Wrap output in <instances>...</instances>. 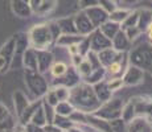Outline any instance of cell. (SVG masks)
Returning <instances> with one entry per match:
<instances>
[{"label":"cell","mask_w":152,"mask_h":132,"mask_svg":"<svg viewBox=\"0 0 152 132\" xmlns=\"http://www.w3.org/2000/svg\"><path fill=\"white\" fill-rule=\"evenodd\" d=\"M24 1H27V3H28V1H29V0H24Z\"/></svg>","instance_id":"30bf717a"},{"label":"cell","mask_w":152,"mask_h":132,"mask_svg":"<svg viewBox=\"0 0 152 132\" xmlns=\"http://www.w3.org/2000/svg\"><path fill=\"white\" fill-rule=\"evenodd\" d=\"M10 111H8V108L5 107L4 104L0 102V122L1 120H4V119H7V118H10Z\"/></svg>","instance_id":"8992f818"},{"label":"cell","mask_w":152,"mask_h":132,"mask_svg":"<svg viewBox=\"0 0 152 132\" xmlns=\"http://www.w3.org/2000/svg\"><path fill=\"white\" fill-rule=\"evenodd\" d=\"M7 69H8V66H7V61H5V58H4V57H1V55H0V73L5 71Z\"/></svg>","instance_id":"ba28073f"},{"label":"cell","mask_w":152,"mask_h":132,"mask_svg":"<svg viewBox=\"0 0 152 132\" xmlns=\"http://www.w3.org/2000/svg\"><path fill=\"white\" fill-rule=\"evenodd\" d=\"M11 5H12V9H13V12L16 13V16L28 17L32 12L29 4L27 1H24V0H12Z\"/></svg>","instance_id":"6da1fadb"},{"label":"cell","mask_w":152,"mask_h":132,"mask_svg":"<svg viewBox=\"0 0 152 132\" xmlns=\"http://www.w3.org/2000/svg\"><path fill=\"white\" fill-rule=\"evenodd\" d=\"M13 102H15V108H16V112L17 115H21V112L28 107V102H27V98L24 96V94L20 93V91H16L13 94Z\"/></svg>","instance_id":"3957f363"},{"label":"cell","mask_w":152,"mask_h":132,"mask_svg":"<svg viewBox=\"0 0 152 132\" xmlns=\"http://www.w3.org/2000/svg\"><path fill=\"white\" fill-rule=\"evenodd\" d=\"M111 71L113 73H118L119 71V65L118 63H114V65L111 66Z\"/></svg>","instance_id":"9c48e42d"},{"label":"cell","mask_w":152,"mask_h":132,"mask_svg":"<svg viewBox=\"0 0 152 132\" xmlns=\"http://www.w3.org/2000/svg\"><path fill=\"white\" fill-rule=\"evenodd\" d=\"M0 132H13V122L11 116L0 122Z\"/></svg>","instance_id":"277c9868"},{"label":"cell","mask_w":152,"mask_h":132,"mask_svg":"<svg viewBox=\"0 0 152 132\" xmlns=\"http://www.w3.org/2000/svg\"><path fill=\"white\" fill-rule=\"evenodd\" d=\"M13 53H15V37H12L10 41H7V42L1 46V49H0V55L5 58L8 67H10V65H11Z\"/></svg>","instance_id":"7a4b0ae2"},{"label":"cell","mask_w":152,"mask_h":132,"mask_svg":"<svg viewBox=\"0 0 152 132\" xmlns=\"http://www.w3.org/2000/svg\"><path fill=\"white\" fill-rule=\"evenodd\" d=\"M64 71H65V66H64L62 63H57V65L53 67V74L54 75H60V74H62Z\"/></svg>","instance_id":"52a82bcc"},{"label":"cell","mask_w":152,"mask_h":132,"mask_svg":"<svg viewBox=\"0 0 152 132\" xmlns=\"http://www.w3.org/2000/svg\"><path fill=\"white\" fill-rule=\"evenodd\" d=\"M24 63L27 65L28 69H33L34 65H36V58H34V54L32 52H27L24 55Z\"/></svg>","instance_id":"5b68a950"}]
</instances>
